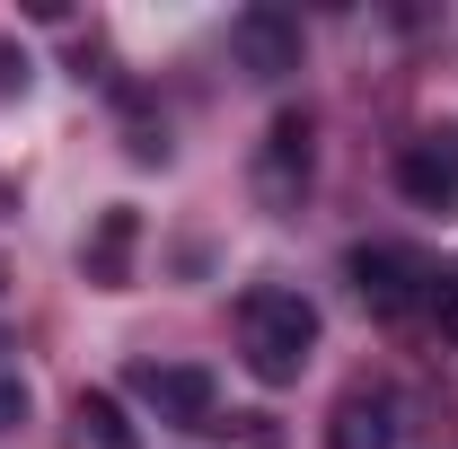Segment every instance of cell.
I'll return each instance as SVG.
<instances>
[{
  "instance_id": "6da1fadb",
  "label": "cell",
  "mask_w": 458,
  "mask_h": 449,
  "mask_svg": "<svg viewBox=\"0 0 458 449\" xmlns=\"http://www.w3.org/2000/svg\"><path fill=\"white\" fill-rule=\"evenodd\" d=\"M309 343H318V300H309V291L256 282V291L238 300V352H247V370H256L265 388H291V379H300Z\"/></svg>"
},
{
  "instance_id": "7a4b0ae2",
  "label": "cell",
  "mask_w": 458,
  "mask_h": 449,
  "mask_svg": "<svg viewBox=\"0 0 458 449\" xmlns=\"http://www.w3.org/2000/svg\"><path fill=\"white\" fill-rule=\"evenodd\" d=\"M132 396L159 423H176V432H212V414H221V379L203 361H141L132 370Z\"/></svg>"
},
{
  "instance_id": "3957f363",
  "label": "cell",
  "mask_w": 458,
  "mask_h": 449,
  "mask_svg": "<svg viewBox=\"0 0 458 449\" xmlns=\"http://www.w3.org/2000/svg\"><path fill=\"white\" fill-rule=\"evenodd\" d=\"M352 291H361V309L370 318H414L423 309V256H405V247H352Z\"/></svg>"
},
{
  "instance_id": "277c9868",
  "label": "cell",
  "mask_w": 458,
  "mask_h": 449,
  "mask_svg": "<svg viewBox=\"0 0 458 449\" xmlns=\"http://www.w3.org/2000/svg\"><path fill=\"white\" fill-rule=\"evenodd\" d=\"M300 185H309V114H274L256 141V194L283 212V203H300Z\"/></svg>"
},
{
  "instance_id": "5b68a950",
  "label": "cell",
  "mask_w": 458,
  "mask_h": 449,
  "mask_svg": "<svg viewBox=\"0 0 458 449\" xmlns=\"http://www.w3.org/2000/svg\"><path fill=\"white\" fill-rule=\"evenodd\" d=\"M229 45H238V62H247L256 80H291V71H300V18H283V9H247V18L229 27Z\"/></svg>"
},
{
  "instance_id": "8992f818",
  "label": "cell",
  "mask_w": 458,
  "mask_h": 449,
  "mask_svg": "<svg viewBox=\"0 0 458 449\" xmlns=\"http://www.w3.org/2000/svg\"><path fill=\"white\" fill-rule=\"evenodd\" d=\"M397 185L423 203V212H450V203H458V150H441V141H405Z\"/></svg>"
},
{
  "instance_id": "52a82bcc",
  "label": "cell",
  "mask_w": 458,
  "mask_h": 449,
  "mask_svg": "<svg viewBox=\"0 0 458 449\" xmlns=\"http://www.w3.org/2000/svg\"><path fill=\"white\" fill-rule=\"evenodd\" d=\"M327 449H397L388 396H344L335 414H327Z\"/></svg>"
},
{
  "instance_id": "ba28073f",
  "label": "cell",
  "mask_w": 458,
  "mask_h": 449,
  "mask_svg": "<svg viewBox=\"0 0 458 449\" xmlns=\"http://www.w3.org/2000/svg\"><path fill=\"white\" fill-rule=\"evenodd\" d=\"M132 238H141V221L114 203L106 221H98V247H89V282H123V265H132Z\"/></svg>"
},
{
  "instance_id": "9c48e42d",
  "label": "cell",
  "mask_w": 458,
  "mask_h": 449,
  "mask_svg": "<svg viewBox=\"0 0 458 449\" xmlns=\"http://www.w3.org/2000/svg\"><path fill=\"white\" fill-rule=\"evenodd\" d=\"M80 432H89L98 449H141V432L123 423V405H114L106 388H89V396H80Z\"/></svg>"
},
{
  "instance_id": "30bf717a",
  "label": "cell",
  "mask_w": 458,
  "mask_h": 449,
  "mask_svg": "<svg viewBox=\"0 0 458 449\" xmlns=\"http://www.w3.org/2000/svg\"><path fill=\"white\" fill-rule=\"evenodd\" d=\"M423 318L441 326V343H458V274H432V291H423Z\"/></svg>"
},
{
  "instance_id": "8fae6325",
  "label": "cell",
  "mask_w": 458,
  "mask_h": 449,
  "mask_svg": "<svg viewBox=\"0 0 458 449\" xmlns=\"http://www.w3.org/2000/svg\"><path fill=\"white\" fill-rule=\"evenodd\" d=\"M18 423H27V388H18V379H0V432H18Z\"/></svg>"
}]
</instances>
